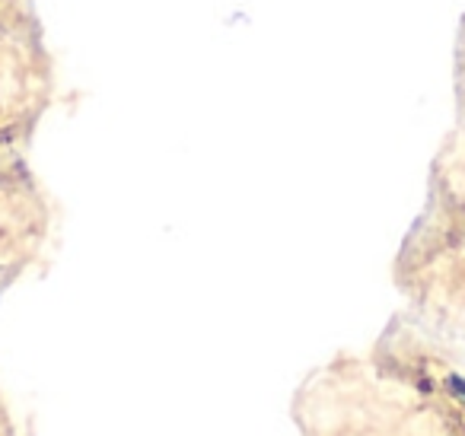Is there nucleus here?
Listing matches in <instances>:
<instances>
[{
    "mask_svg": "<svg viewBox=\"0 0 465 436\" xmlns=\"http://www.w3.org/2000/svg\"><path fill=\"white\" fill-rule=\"evenodd\" d=\"M450 389L456 391V395H462V398H465V379L452 376V379H450Z\"/></svg>",
    "mask_w": 465,
    "mask_h": 436,
    "instance_id": "nucleus-1",
    "label": "nucleus"
}]
</instances>
